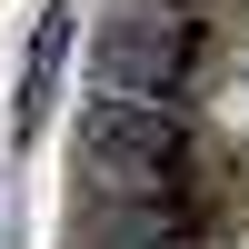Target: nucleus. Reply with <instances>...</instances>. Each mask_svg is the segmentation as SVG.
I'll use <instances>...</instances> for the list:
<instances>
[{
    "instance_id": "nucleus-1",
    "label": "nucleus",
    "mask_w": 249,
    "mask_h": 249,
    "mask_svg": "<svg viewBox=\"0 0 249 249\" xmlns=\"http://www.w3.org/2000/svg\"><path fill=\"white\" fill-rule=\"evenodd\" d=\"M60 50H70V0H50V20H40V40H30V80H20V130H40V110H50Z\"/></svg>"
}]
</instances>
